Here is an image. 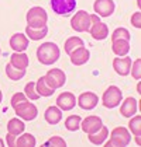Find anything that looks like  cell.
<instances>
[{
	"mask_svg": "<svg viewBox=\"0 0 141 147\" xmlns=\"http://www.w3.org/2000/svg\"><path fill=\"white\" fill-rule=\"evenodd\" d=\"M51 7L58 16H68L76 9V0H51Z\"/></svg>",
	"mask_w": 141,
	"mask_h": 147,
	"instance_id": "9",
	"label": "cell"
},
{
	"mask_svg": "<svg viewBox=\"0 0 141 147\" xmlns=\"http://www.w3.org/2000/svg\"><path fill=\"white\" fill-rule=\"evenodd\" d=\"M44 79H45V83L52 90H58L61 87H64L65 83H66V76H65L64 70H61L58 67L49 69L47 74L44 76Z\"/></svg>",
	"mask_w": 141,
	"mask_h": 147,
	"instance_id": "7",
	"label": "cell"
},
{
	"mask_svg": "<svg viewBox=\"0 0 141 147\" xmlns=\"http://www.w3.org/2000/svg\"><path fill=\"white\" fill-rule=\"evenodd\" d=\"M99 102V97L92 92V91H86V92H82L79 97H78V105L85 109V111H92L93 108H96Z\"/></svg>",
	"mask_w": 141,
	"mask_h": 147,
	"instance_id": "13",
	"label": "cell"
},
{
	"mask_svg": "<svg viewBox=\"0 0 141 147\" xmlns=\"http://www.w3.org/2000/svg\"><path fill=\"white\" fill-rule=\"evenodd\" d=\"M35 90H37L38 94H40V97H51V95L54 94V91H55V90H52L47 83H45L44 76L37 80V83H35Z\"/></svg>",
	"mask_w": 141,
	"mask_h": 147,
	"instance_id": "23",
	"label": "cell"
},
{
	"mask_svg": "<svg viewBox=\"0 0 141 147\" xmlns=\"http://www.w3.org/2000/svg\"><path fill=\"white\" fill-rule=\"evenodd\" d=\"M131 63H133V60H131V57L127 56V55H126V56L114 57V59H113V69H114V71H116L117 74L126 77V76L130 74Z\"/></svg>",
	"mask_w": 141,
	"mask_h": 147,
	"instance_id": "12",
	"label": "cell"
},
{
	"mask_svg": "<svg viewBox=\"0 0 141 147\" xmlns=\"http://www.w3.org/2000/svg\"><path fill=\"white\" fill-rule=\"evenodd\" d=\"M13 109H14L16 115H17L20 119H23V121H33V119L37 118V115H38L37 107H35L33 102L28 101V100L21 102V104H18V105H16Z\"/></svg>",
	"mask_w": 141,
	"mask_h": 147,
	"instance_id": "8",
	"label": "cell"
},
{
	"mask_svg": "<svg viewBox=\"0 0 141 147\" xmlns=\"http://www.w3.org/2000/svg\"><path fill=\"white\" fill-rule=\"evenodd\" d=\"M0 55H1V49H0Z\"/></svg>",
	"mask_w": 141,
	"mask_h": 147,
	"instance_id": "42",
	"label": "cell"
},
{
	"mask_svg": "<svg viewBox=\"0 0 141 147\" xmlns=\"http://www.w3.org/2000/svg\"><path fill=\"white\" fill-rule=\"evenodd\" d=\"M75 105H76V97L69 91L59 94L57 98V107L61 111H72L75 108Z\"/></svg>",
	"mask_w": 141,
	"mask_h": 147,
	"instance_id": "14",
	"label": "cell"
},
{
	"mask_svg": "<svg viewBox=\"0 0 141 147\" xmlns=\"http://www.w3.org/2000/svg\"><path fill=\"white\" fill-rule=\"evenodd\" d=\"M112 51L117 56H126L130 52V41H127V39H114V41H112Z\"/></svg>",
	"mask_w": 141,
	"mask_h": 147,
	"instance_id": "20",
	"label": "cell"
},
{
	"mask_svg": "<svg viewBox=\"0 0 141 147\" xmlns=\"http://www.w3.org/2000/svg\"><path fill=\"white\" fill-rule=\"evenodd\" d=\"M131 142V135H130V130L127 127H123V126H117L112 130L110 133V140L103 143L105 146L112 147V146H117V147H124L129 146V143Z\"/></svg>",
	"mask_w": 141,
	"mask_h": 147,
	"instance_id": "3",
	"label": "cell"
},
{
	"mask_svg": "<svg viewBox=\"0 0 141 147\" xmlns=\"http://www.w3.org/2000/svg\"><path fill=\"white\" fill-rule=\"evenodd\" d=\"M109 137V129L106 127L105 125L96 132V133H92V135H88V139L89 142L94 144V146H102L106 142V139Z\"/></svg>",
	"mask_w": 141,
	"mask_h": 147,
	"instance_id": "21",
	"label": "cell"
},
{
	"mask_svg": "<svg viewBox=\"0 0 141 147\" xmlns=\"http://www.w3.org/2000/svg\"><path fill=\"white\" fill-rule=\"evenodd\" d=\"M24 94H25V97H27L28 100H33V101H35V100L40 98V94H38L37 90H35V83H33V81H30V83L25 84V87H24Z\"/></svg>",
	"mask_w": 141,
	"mask_h": 147,
	"instance_id": "30",
	"label": "cell"
},
{
	"mask_svg": "<svg viewBox=\"0 0 141 147\" xmlns=\"http://www.w3.org/2000/svg\"><path fill=\"white\" fill-rule=\"evenodd\" d=\"M134 139H136V143H137V144H138V146H140V144H141V140H140V136H134Z\"/></svg>",
	"mask_w": 141,
	"mask_h": 147,
	"instance_id": "37",
	"label": "cell"
},
{
	"mask_svg": "<svg viewBox=\"0 0 141 147\" xmlns=\"http://www.w3.org/2000/svg\"><path fill=\"white\" fill-rule=\"evenodd\" d=\"M70 27L76 32H89L90 30V14L85 10L76 11L70 20Z\"/></svg>",
	"mask_w": 141,
	"mask_h": 147,
	"instance_id": "6",
	"label": "cell"
},
{
	"mask_svg": "<svg viewBox=\"0 0 141 147\" xmlns=\"http://www.w3.org/2000/svg\"><path fill=\"white\" fill-rule=\"evenodd\" d=\"M25 20H27V25H28L30 28L40 30V28L47 27L48 14H47V11H45L42 7L35 6V7H31V9L27 11Z\"/></svg>",
	"mask_w": 141,
	"mask_h": 147,
	"instance_id": "2",
	"label": "cell"
},
{
	"mask_svg": "<svg viewBox=\"0 0 141 147\" xmlns=\"http://www.w3.org/2000/svg\"><path fill=\"white\" fill-rule=\"evenodd\" d=\"M6 74H7V77L10 80L17 81V80H21L25 76V70H18V69L13 67L10 63H7V66H6Z\"/></svg>",
	"mask_w": 141,
	"mask_h": 147,
	"instance_id": "29",
	"label": "cell"
},
{
	"mask_svg": "<svg viewBox=\"0 0 141 147\" xmlns=\"http://www.w3.org/2000/svg\"><path fill=\"white\" fill-rule=\"evenodd\" d=\"M37 144V140L31 133H24V135L17 136L16 139V146H21V147H33Z\"/></svg>",
	"mask_w": 141,
	"mask_h": 147,
	"instance_id": "25",
	"label": "cell"
},
{
	"mask_svg": "<svg viewBox=\"0 0 141 147\" xmlns=\"http://www.w3.org/2000/svg\"><path fill=\"white\" fill-rule=\"evenodd\" d=\"M16 139H17V136L12 135V133H7V137H6L7 144H9V146H16Z\"/></svg>",
	"mask_w": 141,
	"mask_h": 147,
	"instance_id": "36",
	"label": "cell"
},
{
	"mask_svg": "<svg viewBox=\"0 0 141 147\" xmlns=\"http://www.w3.org/2000/svg\"><path fill=\"white\" fill-rule=\"evenodd\" d=\"M10 65L18 70H25L28 67V56L24 52H14L10 55Z\"/></svg>",
	"mask_w": 141,
	"mask_h": 147,
	"instance_id": "19",
	"label": "cell"
},
{
	"mask_svg": "<svg viewBox=\"0 0 141 147\" xmlns=\"http://www.w3.org/2000/svg\"><path fill=\"white\" fill-rule=\"evenodd\" d=\"M89 34L92 35V38L97 41H103L109 36V28L105 23H102L100 17L97 14H90V30Z\"/></svg>",
	"mask_w": 141,
	"mask_h": 147,
	"instance_id": "5",
	"label": "cell"
},
{
	"mask_svg": "<svg viewBox=\"0 0 141 147\" xmlns=\"http://www.w3.org/2000/svg\"><path fill=\"white\" fill-rule=\"evenodd\" d=\"M120 113L124 118H131L133 115H136L138 111V101L133 97H127L123 102H120Z\"/></svg>",
	"mask_w": 141,
	"mask_h": 147,
	"instance_id": "16",
	"label": "cell"
},
{
	"mask_svg": "<svg viewBox=\"0 0 141 147\" xmlns=\"http://www.w3.org/2000/svg\"><path fill=\"white\" fill-rule=\"evenodd\" d=\"M116 9V4L113 0H96L93 4L94 14L99 17H110Z\"/></svg>",
	"mask_w": 141,
	"mask_h": 147,
	"instance_id": "10",
	"label": "cell"
},
{
	"mask_svg": "<svg viewBox=\"0 0 141 147\" xmlns=\"http://www.w3.org/2000/svg\"><path fill=\"white\" fill-rule=\"evenodd\" d=\"M28 42L30 39L27 38V35L17 32V34H13L10 38V48L14 52H24L28 48Z\"/></svg>",
	"mask_w": 141,
	"mask_h": 147,
	"instance_id": "17",
	"label": "cell"
},
{
	"mask_svg": "<svg viewBox=\"0 0 141 147\" xmlns=\"http://www.w3.org/2000/svg\"><path fill=\"white\" fill-rule=\"evenodd\" d=\"M102 126H103L102 119L99 116H96V115H89L88 118H85V119L81 121V127H82V130L86 135L96 133Z\"/></svg>",
	"mask_w": 141,
	"mask_h": 147,
	"instance_id": "11",
	"label": "cell"
},
{
	"mask_svg": "<svg viewBox=\"0 0 141 147\" xmlns=\"http://www.w3.org/2000/svg\"><path fill=\"white\" fill-rule=\"evenodd\" d=\"M59 48L54 42H44L37 48V59L41 65L51 66L59 59Z\"/></svg>",
	"mask_w": 141,
	"mask_h": 147,
	"instance_id": "1",
	"label": "cell"
},
{
	"mask_svg": "<svg viewBox=\"0 0 141 147\" xmlns=\"http://www.w3.org/2000/svg\"><path fill=\"white\" fill-rule=\"evenodd\" d=\"M44 146H57V147H65L66 146V142L61 137V136H54V137H49L47 142L44 143Z\"/></svg>",
	"mask_w": 141,
	"mask_h": 147,
	"instance_id": "33",
	"label": "cell"
},
{
	"mask_svg": "<svg viewBox=\"0 0 141 147\" xmlns=\"http://www.w3.org/2000/svg\"><path fill=\"white\" fill-rule=\"evenodd\" d=\"M81 121H82V118L79 115H69L65 119V127L69 132H76L81 127Z\"/></svg>",
	"mask_w": 141,
	"mask_h": 147,
	"instance_id": "26",
	"label": "cell"
},
{
	"mask_svg": "<svg viewBox=\"0 0 141 147\" xmlns=\"http://www.w3.org/2000/svg\"><path fill=\"white\" fill-rule=\"evenodd\" d=\"M131 25L136 27V28H140L141 27V13L136 11L131 16Z\"/></svg>",
	"mask_w": 141,
	"mask_h": 147,
	"instance_id": "35",
	"label": "cell"
},
{
	"mask_svg": "<svg viewBox=\"0 0 141 147\" xmlns=\"http://www.w3.org/2000/svg\"><path fill=\"white\" fill-rule=\"evenodd\" d=\"M24 129H25V125H24L23 119H20L18 116L10 119L7 123V133H12L14 136H20L24 132Z\"/></svg>",
	"mask_w": 141,
	"mask_h": 147,
	"instance_id": "22",
	"label": "cell"
},
{
	"mask_svg": "<svg viewBox=\"0 0 141 147\" xmlns=\"http://www.w3.org/2000/svg\"><path fill=\"white\" fill-rule=\"evenodd\" d=\"M130 74L133 76V79H136V80L141 79V60L140 59H136L134 63H131Z\"/></svg>",
	"mask_w": 141,
	"mask_h": 147,
	"instance_id": "32",
	"label": "cell"
},
{
	"mask_svg": "<svg viewBox=\"0 0 141 147\" xmlns=\"http://www.w3.org/2000/svg\"><path fill=\"white\" fill-rule=\"evenodd\" d=\"M3 101V94H1V91H0V102Z\"/></svg>",
	"mask_w": 141,
	"mask_h": 147,
	"instance_id": "40",
	"label": "cell"
},
{
	"mask_svg": "<svg viewBox=\"0 0 141 147\" xmlns=\"http://www.w3.org/2000/svg\"><path fill=\"white\" fill-rule=\"evenodd\" d=\"M130 38H131V35H130L129 30L123 28V27L116 28L112 34V41H114V39H127V41H130Z\"/></svg>",
	"mask_w": 141,
	"mask_h": 147,
	"instance_id": "31",
	"label": "cell"
},
{
	"mask_svg": "<svg viewBox=\"0 0 141 147\" xmlns=\"http://www.w3.org/2000/svg\"><path fill=\"white\" fill-rule=\"evenodd\" d=\"M44 119L47 121V123L49 125H57L62 121V111L59 109L57 105L48 107L44 112Z\"/></svg>",
	"mask_w": 141,
	"mask_h": 147,
	"instance_id": "18",
	"label": "cell"
},
{
	"mask_svg": "<svg viewBox=\"0 0 141 147\" xmlns=\"http://www.w3.org/2000/svg\"><path fill=\"white\" fill-rule=\"evenodd\" d=\"M82 38H79V36H70L68 38L66 41H65V45H64V49H65V52L69 55L70 52L73 51V49H76V48H79V46H83Z\"/></svg>",
	"mask_w": 141,
	"mask_h": 147,
	"instance_id": "27",
	"label": "cell"
},
{
	"mask_svg": "<svg viewBox=\"0 0 141 147\" xmlns=\"http://www.w3.org/2000/svg\"><path fill=\"white\" fill-rule=\"evenodd\" d=\"M140 4H141V3H140V0H137V6H138V7H140Z\"/></svg>",
	"mask_w": 141,
	"mask_h": 147,
	"instance_id": "41",
	"label": "cell"
},
{
	"mask_svg": "<svg viewBox=\"0 0 141 147\" xmlns=\"http://www.w3.org/2000/svg\"><path fill=\"white\" fill-rule=\"evenodd\" d=\"M27 100H28V98L25 97L24 92H16V94L12 97V107L14 108L16 105H18V104H21V102L27 101Z\"/></svg>",
	"mask_w": 141,
	"mask_h": 147,
	"instance_id": "34",
	"label": "cell"
},
{
	"mask_svg": "<svg viewBox=\"0 0 141 147\" xmlns=\"http://www.w3.org/2000/svg\"><path fill=\"white\" fill-rule=\"evenodd\" d=\"M25 34H27V38L31 39V41H40V39H42L44 36H47L48 28L44 27V28H40V30H34V28H30V27L27 25Z\"/></svg>",
	"mask_w": 141,
	"mask_h": 147,
	"instance_id": "24",
	"label": "cell"
},
{
	"mask_svg": "<svg viewBox=\"0 0 141 147\" xmlns=\"http://www.w3.org/2000/svg\"><path fill=\"white\" fill-rule=\"evenodd\" d=\"M129 129L134 136H140L141 135V116L138 115V113H136V115H133V116L130 118Z\"/></svg>",
	"mask_w": 141,
	"mask_h": 147,
	"instance_id": "28",
	"label": "cell"
},
{
	"mask_svg": "<svg viewBox=\"0 0 141 147\" xmlns=\"http://www.w3.org/2000/svg\"><path fill=\"white\" fill-rule=\"evenodd\" d=\"M137 91H138V92H141V86H140V83L137 84Z\"/></svg>",
	"mask_w": 141,
	"mask_h": 147,
	"instance_id": "38",
	"label": "cell"
},
{
	"mask_svg": "<svg viewBox=\"0 0 141 147\" xmlns=\"http://www.w3.org/2000/svg\"><path fill=\"white\" fill-rule=\"evenodd\" d=\"M121 101H123V92L117 86H110L102 95V104L109 109L118 107Z\"/></svg>",
	"mask_w": 141,
	"mask_h": 147,
	"instance_id": "4",
	"label": "cell"
},
{
	"mask_svg": "<svg viewBox=\"0 0 141 147\" xmlns=\"http://www.w3.org/2000/svg\"><path fill=\"white\" fill-rule=\"evenodd\" d=\"M4 146V142H3V139H0V147Z\"/></svg>",
	"mask_w": 141,
	"mask_h": 147,
	"instance_id": "39",
	"label": "cell"
},
{
	"mask_svg": "<svg viewBox=\"0 0 141 147\" xmlns=\"http://www.w3.org/2000/svg\"><path fill=\"white\" fill-rule=\"evenodd\" d=\"M70 63L75 66H82L85 63H88L89 57H90V52L85 48V46H79L76 49H73L69 53Z\"/></svg>",
	"mask_w": 141,
	"mask_h": 147,
	"instance_id": "15",
	"label": "cell"
}]
</instances>
